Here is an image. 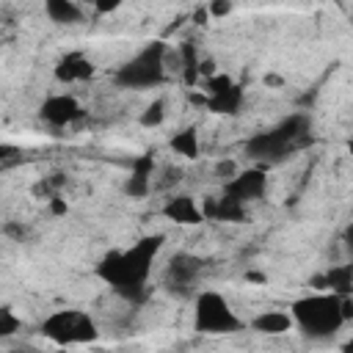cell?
I'll return each mask as SVG.
<instances>
[{"label": "cell", "instance_id": "d6986e66", "mask_svg": "<svg viewBox=\"0 0 353 353\" xmlns=\"http://www.w3.org/2000/svg\"><path fill=\"white\" fill-rule=\"evenodd\" d=\"M240 168L232 163V160H226V163H218V168H215V174H218V179H223V182H229L234 174H237Z\"/></svg>", "mask_w": 353, "mask_h": 353}, {"label": "cell", "instance_id": "2e32d148", "mask_svg": "<svg viewBox=\"0 0 353 353\" xmlns=\"http://www.w3.org/2000/svg\"><path fill=\"white\" fill-rule=\"evenodd\" d=\"M163 119H165V102H163V99L149 102L146 110L141 113V124H143V127H160Z\"/></svg>", "mask_w": 353, "mask_h": 353}, {"label": "cell", "instance_id": "ffe728a7", "mask_svg": "<svg viewBox=\"0 0 353 353\" xmlns=\"http://www.w3.org/2000/svg\"><path fill=\"white\" fill-rule=\"evenodd\" d=\"M342 243H345V248L353 254V221L345 226V234H342Z\"/></svg>", "mask_w": 353, "mask_h": 353}, {"label": "cell", "instance_id": "8992f818", "mask_svg": "<svg viewBox=\"0 0 353 353\" xmlns=\"http://www.w3.org/2000/svg\"><path fill=\"white\" fill-rule=\"evenodd\" d=\"M243 102V88L229 74H212L207 80V105L215 113H234Z\"/></svg>", "mask_w": 353, "mask_h": 353}, {"label": "cell", "instance_id": "3957f363", "mask_svg": "<svg viewBox=\"0 0 353 353\" xmlns=\"http://www.w3.org/2000/svg\"><path fill=\"white\" fill-rule=\"evenodd\" d=\"M165 52L168 47L163 41H149L143 50H138L124 66L116 72V83L124 88H152L165 80Z\"/></svg>", "mask_w": 353, "mask_h": 353}, {"label": "cell", "instance_id": "9a60e30c", "mask_svg": "<svg viewBox=\"0 0 353 353\" xmlns=\"http://www.w3.org/2000/svg\"><path fill=\"white\" fill-rule=\"evenodd\" d=\"M171 149H174L176 154L188 157V160L199 157V132H196L193 127H185V130H179V132L171 138Z\"/></svg>", "mask_w": 353, "mask_h": 353}, {"label": "cell", "instance_id": "603a6c76", "mask_svg": "<svg viewBox=\"0 0 353 353\" xmlns=\"http://www.w3.org/2000/svg\"><path fill=\"white\" fill-rule=\"evenodd\" d=\"M347 149H350V152H353V141H350V146H347Z\"/></svg>", "mask_w": 353, "mask_h": 353}, {"label": "cell", "instance_id": "277c9868", "mask_svg": "<svg viewBox=\"0 0 353 353\" xmlns=\"http://www.w3.org/2000/svg\"><path fill=\"white\" fill-rule=\"evenodd\" d=\"M243 320L234 314L229 301L221 292L204 290L196 298V331L201 334H232L240 331Z\"/></svg>", "mask_w": 353, "mask_h": 353}, {"label": "cell", "instance_id": "6da1fadb", "mask_svg": "<svg viewBox=\"0 0 353 353\" xmlns=\"http://www.w3.org/2000/svg\"><path fill=\"white\" fill-rule=\"evenodd\" d=\"M160 245H163V234L143 237V240H138V243H135L132 248H127V251H113V254H108V256L99 262L97 273H99L113 290H119L121 295L138 298L141 290H143V284H146V279H149V273H152V262H154Z\"/></svg>", "mask_w": 353, "mask_h": 353}, {"label": "cell", "instance_id": "ba28073f", "mask_svg": "<svg viewBox=\"0 0 353 353\" xmlns=\"http://www.w3.org/2000/svg\"><path fill=\"white\" fill-rule=\"evenodd\" d=\"M292 149V143L284 138V132L279 127L268 130V132H256L248 143H245V154L254 157V160H262V163H276L281 160L287 152Z\"/></svg>", "mask_w": 353, "mask_h": 353}, {"label": "cell", "instance_id": "7a4b0ae2", "mask_svg": "<svg viewBox=\"0 0 353 353\" xmlns=\"http://www.w3.org/2000/svg\"><path fill=\"white\" fill-rule=\"evenodd\" d=\"M290 314L295 320V328H301L314 342L331 339L345 325L342 298L334 295V292H314V295L298 298L290 306Z\"/></svg>", "mask_w": 353, "mask_h": 353}, {"label": "cell", "instance_id": "5bb4252c", "mask_svg": "<svg viewBox=\"0 0 353 353\" xmlns=\"http://www.w3.org/2000/svg\"><path fill=\"white\" fill-rule=\"evenodd\" d=\"M44 11L52 22H61V25H72V22H80L83 19V8L72 0H47L44 3Z\"/></svg>", "mask_w": 353, "mask_h": 353}, {"label": "cell", "instance_id": "8fae6325", "mask_svg": "<svg viewBox=\"0 0 353 353\" xmlns=\"http://www.w3.org/2000/svg\"><path fill=\"white\" fill-rule=\"evenodd\" d=\"M163 215L174 223H182V226H193V223H201L204 221V212L201 207L196 204L193 196H174L163 204Z\"/></svg>", "mask_w": 353, "mask_h": 353}, {"label": "cell", "instance_id": "30bf717a", "mask_svg": "<svg viewBox=\"0 0 353 353\" xmlns=\"http://www.w3.org/2000/svg\"><path fill=\"white\" fill-rule=\"evenodd\" d=\"M41 119L47 121V124H52V127H66V124H72L74 119H80L83 116V108H80V102L72 97V94H52V97H47L44 102H41Z\"/></svg>", "mask_w": 353, "mask_h": 353}, {"label": "cell", "instance_id": "52a82bcc", "mask_svg": "<svg viewBox=\"0 0 353 353\" xmlns=\"http://www.w3.org/2000/svg\"><path fill=\"white\" fill-rule=\"evenodd\" d=\"M265 185H268V179H265V171L262 168H243L229 182H223L221 190H223V196L245 204V201L259 199L265 193Z\"/></svg>", "mask_w": 353, "mask_h": 353}, {"label": "cell", "instance_id": "7402d4cb", "mask_svg": "<svg viewBox=\"0 0 353 353\" xmlns=\"http://www.w3.org/2000/svg\"><path fill=\"white\" fill-rule=\"evenodd\" d=\"M265 83H268V85H284V80L276 77V74H265Z\"/></svg>", "mask_w": 353, "mask_h": 353}, {"label": "cell", "instance_id": "9c48e42d", "mask_svg": "<svg viewBox=\"0 0 353 353\" xmlns=\"http://www.w3.org/2000/svg\"><path fill=\"white\" fill-rule=\"evenodd\" d=\"M199 273H201V259L199 256H193V254H176V256H171V262L165 268V284L174 292L188 295L193 290Z\"/></svg>", "mask_w": 353, "mask_h": 353}, {"label": "cell", "instance_id": "e0dca14e", "mask_svg": "<svg viewBox=\"0 0 353 353\" xmlns=\"http://www.w3.org/2000/svg\"><path fill=\"white\" fill-rule=\"evenodd\" d=\"M19 328H22V320L14 314V309L3 306L0 309V336H14Z\"/></svg>", "mask_w": 353, "mask_h": 353}, {"label": "cell", "instance_id": "ac0fdd59", "mask_svg": "<svg viewBox=\"0 0 353 353\" xmlns=\"http://www.w3.org/2000/svg\"><path fill=\"white\" fill-rule=\"evenodd\" d=\"M207 14H210V17H215V19H221V17L232 14V3H229V0H215V3H210V6H207Z\"/></svg>", "mask_w": 353, "mask_h": 353}, {"label": "cell", "instance_id": "cb8c5ba5", "mask_svg": "<svg viewBox=\"0 0 353 353\" xmlns=\"http://www.w3.org/2000/svg\"><path fill=\"white\" fill-rule=\"evenodd\" d=\"M350 265H353V262H350Z\"/></svg>", "mask_w": 353, "mask_h": 353}, {"label": "cell", "instance_id": "44dd1931", "mask_svg": "<svg viewBox=\"0 0 353 353\" xmlns=\"http://www.w3.org/2000/svg\"><path fill=\"white\" fill-rule=\"evenodd\" d=\"M116 8H119L116 0H110V3H97V11H99V14H108V11H116Z\"/></svg>", "mask_w": 353, "mask_h": 353}, {"label": "cell", "instance_id": "5b68a950", "mask_svg": "<svg viewBox=\"0 0 353 353\" xmlns=\"http://www.w3.org/2000/svg\"><path fill=\"white\" fill-rule=\"evenodd\" d=\"M41 331H44L47 339H52L58 345H83V342L97 339L94 320L85 312H77V309H58V312H52L41 323Z\"/></svg>", "mask_w": 353, "mask_h": 353}, {"label": "cell", "instance_id": "7c38bea8", "mask_svg": "<svg viewBox=\"0 0 353 353\" xmlns=\"http://www.w3.org/2000/svg\"><path fill=\"white\" fill-rule=\"evenodd\" d=\"M91 74H94V66L83 52H66L55 66V77L61 83H80V80H88Z\"/></svg>", "mask_w": 353, "mask_h": 353}, {"label": "cell", "instance_id": "4fadbf2b", "mask_svg": "<svg viewBox=\"0 0 353 353\" xmlns=\"http://www.w3.org/2000/svg\"><path fill=\"white\" fill-rule=\"evenodd\" d=\"M251 328L265 334V336H279V334H287L295 328V320L290 312H281V309H268V312H259L254 320H251Z\"/></svg>", "mask_w": 353, "mask_h": 353}]
</instances>
